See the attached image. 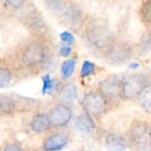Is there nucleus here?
Masks as SVG:
<instances>
[{
  "instance_id": "21",
  "label": "nucleus",
  "mask_w": 151,
  "mask_h": 151,
  "mask_svg": "<svg viewBox=\"0 0 151 151\" xmlns=\"http://www.w3.org/2000/svg\"><path fill=\"white\" fill-rule=\"evenodd\" d=\"M142 46L143 51L151 50V32L146 33L143 35L142 39Z\"/></svg>"
},
{
  "instance_id": "3",
  "label": "nucleus",
  "mask_w": 151,
  "mask_h": 151,
  "mask_svg": "<svg viewBox=\"0 0 151 151\" xmlns=\"http://www.w3.org/2000/svg\"><path fill=\"white\" fill-rule=\"evenodd\" d=\"M147 86V79L145 76L138 73L129 74L121 81L122 96L127 99L138 98Z\"/></svg>"
},
{
  "instance_id": "14",
  "label": "nucleus",
  "mask_w": 151,
  "mask_h": 151,
  "mask_svg": "<svg viewBox=\"0 0 151 151\" xmlns=\"http://www.w3.org/2000/svg\"><path fill=\"white\" fill-rule=\"evenodd\" d=\"M138 101L142 108L151 113V85H148L138 96Z\"/></svg>"
},
{
  "instance_id": "26",
  "label": "nucleus",
  "mask_w": 151,
  "mask_h": 151,
  "mask_svg": "<svg viewBox=\"0 0 151 151\" xmlns=\"http://www.w3.org/2000/svg\"><path fill=\"white\" fill-rule=\"evenodd\" d=\"M139 67V64H137V63H132L130 65H129V68L130 69H133V70H135V69H137Z\"/></svg>"
},
{
  "instance_id": "4",
  "label": "nucleus",
  "mask_w": 151,
  "mask_h": 151,
  "mask_svg": "<svg viewBox=\"0 0 151 151\" xmlns=\"http://www.w3.org/2000/svg\"><path fill=\"white\" fill-rule=\"evenodd\" d=\"M82 105L87 114L90 115H99L103 113L107 106L106 98L101 94L97 92H90L88 93L83 100Z\"/></svg>"
},
{
  "instance_id": "13",
  "label": "nucleus",
  "mask_w": 151,
  "mask_h": 151,
  "mask_svg": "<svg viewBox=\"0 0 151 151\" xmlns=\"http://www.w3.org/2000/svg\"><path fill=\"white\" fill-rule=\"evenodd\" d=\"M75 127L77 128V130H79L81 132L88 133V132H90L92 129H94L95 123L88 114L84 113V114L80 115L76 119Z\"/></svg>"
},
{
  "instance_id": "11",
  "label": "nucleus",
  "mask_w": 151,
  "mask_h": 151,
  "mask_svg": "<svg viewBox=\"0 0 151 151\" xmlns=\"http://www.w3.org/2000/svg\"><path fill=\"white\" fill-rule=\"evenodd\" d=\"M50 116L47 114H38L35 116L31 120V128L36 133H43L47 131L50 127Z\"/></svg>"
},
{
  "instance_id": "17",
  "label": "nucleus",
  "mask_w": 151,
  "mask_h": 151,
  "mask_svg": "<svg viewBox=\"0 0 151 151\" xmlns=\"http://www.w3.org/2000/svg\"><path fill=\"white\" fill-rule=\"evenodd\" d=\"M141 17L144 23L151 26V0L142 4L141 8Z\"/></svg>"
},
{
  "instance_id": "23",
  "label": "nucleus",
  "mask_w": 151,
  "mask_h": 151,
  "mask_svg": "<svg viewBox=\"0 0 151 151\" xmlns=\"http://www.w3.org/2000/svg\"><path fill=\"white\" fill-rule=\"evenodd\" d=\"M60 54L63 56V57H67L71 54L72 52V48L69 47V46H63L60 48Z\"/></svg>"
},
{
  "instance_id": "16",
  "label": "nucleus",
  "mask_w": 151,
  "mask_h": 151,
  "mask_svg": "<svg viewBox=\"0 0 151 151\" xmlns=\"http://www.w3.org/2000/svg\"><path fill=\"white\" fill-rule=\"evenodd\" d=\"M76 67V60L74 58H69L65 60L61 66V73L64 78H69L74 73Z\"/></svg>"
},
{
  "instance_id": "20",
  "label": "nucleus",
  "mask_w": 151,
  "mask_h": 151,
  "mask_svg": "<svg viewBox=\"0 0 151 151\" xmlns=\"http://www.w3.org/2000/svg\"><path fill=\"white\" fill-rule=\"evenodd\" d=\"M11 79L12 76L10 72L5 68L0 67V88L8 85L11 81Z\"/></svg>"
},
{
  "instance_id": "10",
  "label": "nucleus",
  "mask_w": 151,
  "mask_h": 151,
  "mask_svg": "<svg viewBox=\"0 0 151 151\" xmlns=\"http://www.w3.org/2000/svg\"><path fill=\"white\" fill-rule=\"evenodd\" d=\"M68 142V138L62 133L54 134L49 136L43 142V150L45 151H57L62 150Z\"/></svg>"
},
{
  "instance_id": "8",
  "label": "nucleus",
  "mask_w": 151,
  "mask_h": 151,
  "mask_svg": "<svg viewBox=\"0 0 151 151\" xmlns=\"http://www.w3.org/2000/svg\"><path fill=\"white\" fill-rule=\"evenodd\" d=\"M45 57V50L43 46L36 42H30L24 50L22 59L28 65H35L42 62Z\"/></svg>"
},
{
  "instance_id": "22",
  "label": "nucleus",
  "mask_w": 151,
  "mask_h": 151,
  "mask_svg": "<svg viewBox=\"0 0 151 151\" xmlns=\"http://www.w3.org/2000/svg\"><path fill=\"white\" fill-rule=\"evenodd\" d=\"M60 38H61V40H62L64 42H65V43H67V44H73V43L75 42L74 36H73L71 33H69V32H67V31L62 32V33L60 34Z\"/></svg>"
},
{
  "instance_id": "7",
  "label": "nucleus",
  "mask_w": 151,
  "mask_h": 151,
  "mask_svg": "<svg viewBox=\"0 0 151 151\" xmlns=\"http://www.w3.org/2000/svg\"><path fill=\"white\" fill-rule=\"evenodd\" d=\"M101 94L111 100H117L122 96L121 81L116 76H111L103 80L99 83Z\"/></svg>"
},
{
  "instance_id": "25",
  "label": "nucleus",
  "mask_w": 151,
  "mask_h": 151,
  "mask_svg": "<svg viewBox=\"0 0 151 151\" xmlns=\"http://www.w3.org/2000/svg\"><path fill=\"white\" fill-rule=\"evenodd\" d=\"M4 151H21V150L19 149V146H17L16 144H7L5 147H4Z\"/></svg>"
},
{
  "instance_id": "9",
  "label": "nucleus",
  "mask_w": 151,
  "mask_h": 151,
  "mask_svg": "<svg viewBox=\"0 0 151 151\" xmlns=\"http://www.w3.org/2000/svg\"><path fill=\"white\" fill-rule=\"evenodd\" d=\"M72 118V111L64 104L54 107L50 113V122L55 127H64L69 123Z\"/></svg>"
},
{
  "instance_id": "15",
  "label": "nucleus",
  "mask_w": 151,
  "mask_h": 151,
  "mask_svg": "<svg viewBox=\"0 0 151 151\" xmlns=\"http://www.w3.org/2000/svg\"><path fill=\"white\" fill-rule=\"evenodd\" d=\"M59 97L65 102H73L77 97V89L73 84L65 85L60 92Z\"/></svg>"
},
{
  "instance_id": "6",
  "label": "nucleus",
  "mask_w": 151,
  "mask_h": 151,
  "mask_svg": "<svg viewBox=\"0 0 151 151\" xmlns=\"http://www.w3.org/2000/svg\"><path fill=\"white\" fill-rule=\"evenodd\" d=\"M132 56V48L127 42H116L110 46L107 57L114 64H123L129 60Z\"/></svg>"
},
{
  "instance_id": "27",
  "label": "nucleus",
  "mask_w": 151,
  "mask_h": 151,
  "mask_svg": "<svg viewBox=\"0 0 151 151\" xmlns=\"http://www.w3.org/2000/svg\"><path fill=\"white\" fill-rule=\"evenodd\" d=\"M0 111H2V99L0 97Z\"/></svg>"
},
{
  "instance_id": "24",
  "label": "nucleus",
  "mask_w": 151,
  "mask_h": 151,
  "mask_svg": "<svg viewBox=\"0 0 151 151\" xmlns=\"http://www.w3.org/2000/svg\"><path fill=\"white\" fill-rule=\"evenodd\" d=\"M6 3L11 5L12 7H14V8H18L19 6H21L24 3V1L22 0H9V1H6Z\"/></svg>"
},
{
  "instance_id": "19",
  "label": "nucleus",
  "mask_w": 151,
  "mask_h": 151,
  "mask_svg": "<svg viewBox=\"0 0 151 151\" xmlns=\"http://www.w3.org/2000/svg\"><path fill=\"white\" fill-rule=\"evenodd\" d=\"M42 94L50 93L54 88V82H53L52 79L50 78V76L49 74H46V75L42 76Z\"/></svg>"
},
{
  "instance_id": "5",
  "label": "nucleus",
  "mask_w": 151,
  "mask_h": 151,
  "mask_svg": "<svg viewBox=\"0 0 151 151\" xmlns=\"http://www.w3.org/2000/svg\"><path fill=\"white\" fill-rule=\"evenodd\" d=\"M49 5L52 11H54L57 14L62 16L67 22L74 24L80 21L81 13L76 6L70 5L60 1L49 2Z\"/></svg>"
},
{
  "instance_id": "1",
  "label": "nucleus",
  "mask_w": 151,
  "mask_h": 151,
  "mask_svg": "<svg viewBox=\"0 0 151 151\" xmlns=\"http://www.w3.org/2000/svg\"><path fill=\"white\" fill-rule=\"evenodd\" d=\"M129 140L138 151H151V125L144 121H135L129 131Z\"/></svg>"
},
{
  "instance_id": "18",
  "label": "nucleus",
  "mask_w": 151,
  "mask_h": 151,
  "mask_svg": "<svg viewBox=\"0 0 151 151\" xmlns=\"http://www.w3.org/2000/svg\"><path fill=\"white\" fill-rule=\"evenodd\" d=\"M96 71V65L90 61H84L81 70V76L85 78L93 74Z\"/></svg>"
},
{
  "instance_id": "2",
  "label": "nucleus",
  "mask_w": 151,
  "mask_h": 151,
  "mask_svg": "<svg viewBox=\"0 0 151 151\" xmlns=\"http://www.w3.org/2000/svg\"><path fill=\"white\" fill-rule=\"evenodd\" d=\"M86 34L89 42L98 49L106 48L112 44L113 35L110 28L104 23L97 21L90 23L86 29Z\"/></svg>"
},
{
  "instance_id": "12",
  "label": "nucleus",
  "mask_w": 151,
  "mask_h": 151,
  "mask_svg": "<svg viewBox=\"0 0 151 151\" xmlns=\"http://www.w3.org/2000/svg\"><path fill=\"white\" fill-rule=\"evenodd\" d=\"M106 145L111 151H125L127 149L126 140L117 134H109L107 135Z\"/></svg>"
}]
</instances>
